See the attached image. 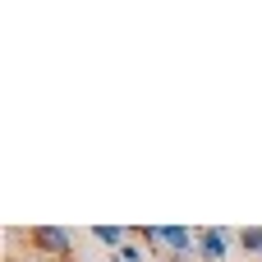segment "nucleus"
<instances>
[{
	"instance_id": "f257e3e1",
	"label": "nucleus",
	"mask_w": 262,
	"mask_h": 262,
	"mask_svg": "<svg viewBox=\"0 0 262 262\" xmlns=\"http://www.w3.org/2000/svg\"><path fill=\"white\" fill-rule=\"evenodd\" d=\"M28 244L51 262H74V230H64V226H32Z\"/></svg>"
},
{
	"instance_id": "f03ea898",
	"label": "nucleus",
	"mask_w": 262,
	"mask_h": 262,
	"mask_svg": "<svg viewBox=\"0 0 262 262\" xmlns=\"http://www.w3.org/2000/svg\"><path fill=\"white\" fill-rule=\"evenodd\" d=\"M230 244H239V230L230 226H203L198 230V262H226Z\"/></svg>"
},
{
	"instance_id": "7ed1b4c3",
	"label": "nucleus",
	"mask_w": 262,
	"mask_h": 262,
	"mask_svg": "<svg viewBox=\"0 0 262 262\" xmlns=\"http://www.w3.org/2000/svg\"><path fill=\"white\" fill-rule=\"evenodd\" d=\"M92 239L101 244V249H111V253H120L129 239H134V230H124V226H92Z\"/></svg>"
},
{
	"instance_id": "20e7f679",
	"label": "nucleus",
	"mask_w": 262,
	"mask_h": 262,
	"mask_svg": "<svg viewBox=\"0 0 262 262\" xmlns=\"http://www.w3.org/2000/svg\"><path fill=\"white\" fill-rule=\"evenodd\" d=\"M239 249H244L249 258L262 262V226H244V230H239Z\"/></svg>"
},
{
	"instance_id": "39448f33",
	"label": "nucleus",
	"mask_w": 262,
	"mask_h": 262,
	"mask_svg": "<svg viewBox=\"0 0 262 262\" xmlns=\"http://www.w3.org/2000/svg\"><path fill=\"white\" fill-rule=\"evenodd\" d=\"M111 262H147V249H143V244H134V239H129V244H124V249H120V253H111Z\"/></svg>"
}]
</instances>
